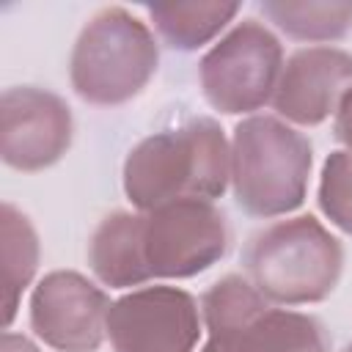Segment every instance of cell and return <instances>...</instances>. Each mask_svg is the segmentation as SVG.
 <instances>
[{"instance_id": "cell-1", "label": "cell", "mask_w": 352, "mask_h": 352, "mask_svg": "<svg viewBox=\"0 0 352 352\" xmlns=\"http://www.w3.org/2000/svg\"><path fill=\"white\" fill-rule=\"evenodd\" d=\"M231 182V146L214 118L143 138L124 160V192L140 212L176 201H214Z\"/></svg>"}, {"instance_id": "cell-2", "label": "cell", "mask_w": 352, "mask_h": 352, "mask_svg": "<svg viewBox=\"0 0 352 352\" xmlns=\"http://www.w3.org/2000/svg\"><path fill=\"white\" fill-rule=\"evenodd\" d=\"M242 261L248 280L270 302L308 305L338 286L344 248L314 214H297L253 234Z\"/></svg>"}, {"instance_id": "cell-3", "label": "cell", "mask_w": 352, "mask_h": 352, "mask_svg": "<svg viewBox=\"0 0 352 352\" xmlns=\"http://www.w3.org/2000/svg\"><path fill=\"white\" fill-rule=\"evenodd\" d=\"M314 165L311 140L275 116H250L234 126L231 187L250 217H280L302 206Z\"/></svg>"}, {"instance_id": "cell-4", "label": "cell", "mask_w": 352, "mask_h": 352, "mask_svg": "<svg viewBox=\"0 0 352 352\" xmlns=\"http://www.w3.org/2000/svg\"><path fill=\"white\" fill-rule=\"evenodd\" d=\"M157 63L160 50L148 25L121 6H107L80 30L69 80L82 102L113 107L135 99L154 77Z\"/></svg>"}, {"instance_id": "cell-5", "label": "cell", "mask_w": 352, "mask_h": 352, "mask_svg": "<svg viewBox=\"0 0 352 352\" xmlns=\"http://www.w3.org/2000/svg\"><path fill=\"white\" fill-rule=\"evenodd\" d=\"M201 316L209 330L201 352H330L316 316L275 308L242 275L212 283L201 297Z\"/></svg>"}, {"instance_id": "cell-6", "label": "cell", "mask_w": 352, "mask_h": 352, "mask_svg": "<svg viewBox=\"0 0 352 352\" xmlns=\"http://www.w3.org/2000/svg\"><path fill=\"white\" fill-rule=\"evenodd\" d=\"M283 72V44L258 19L236 22L198 63L206 102L228 116L272 102Z\"/></svg>"}, {"instance_id": "cell-7", "label": "cell", "mask_w": 352, "mask_h": 352, "mask_svg": "<svg viewBox=\"0 0 352 352\" xmlns=\"http://www.w3.org/2000/svg\"><path fill=\"white\" fill-rule=\"evenodd\" d=\"M140 258L151 278H192L231 248V226L212 201H176L140 212Z\"/></svg>"}, {"instance_id": "cell-8", "label": "cell", "mask_w": 352, "mask_h": 352, "mask_svg": "<svg viewBox=\"0 0 352 352\" xmlns=\"http://www.w3.org/2000/svg\"><path fill=\"white\" fill-rule=\"evenodd\" d=\"M107 336L116 352H192L201 338V311L184 289H135L110 305Z\"/></svg>"}, {"instance_id": "cell-9", "label": "cell", "mask_w": 352, "mask_h": 352, "mask_svg": "<svg viewBox=\"0 0 352 352\" xmlns=\"http://www.w3.org/2000/svg\"><path fill=\"white\" fill-rule=\"evenodd\" d=\"M110 297L74 270L47 272L30 294V327L58 352H96L107 336Z\"/></svg>"}, {"instance_id": "cell-10", "label": "cell", "mask_w": 352, "mask_h": 352, "mask_svg": "<svg viewBox=\"0 0 352 352\" xmlns=\"http://www.w3.org/2000/svg\"><path fill=\"white\" fill-rule=\"evenodd\" d=\"M74 121L69 104L36 85L6 88L0 96V157L6 165L33 173L55 165L72 146Z\"/></svg>"}, {"instance_id": "cell-11", "label": "cell", "mask_w": 352, "mask_h": 352, "mask_svg": "<svg viewBox=\"0 0 352 352\" xmlns=\"http://www.w3.org/2000/svg\"><path fill=\"white\" fill-rule=\"evenodd\" d=\"M352 88V52L338 47H302L283 63L272 107L286 121L316 126L338 110L341 96Z\"/></svg>"}, {"instance_id": "cell-12", "label": "cell", "mask_w": 352, "mask_h": 352, "mask_svg": "<svg viewBox=\"0 0 352 352\" xmlns=\"http://www.w3.org/2000/svg\"><path fill=\"white\" fill-rule=\"evenodd\" d=\"M140 212H110L94 228L88 242V264L110 289L140 286L148 280L140 258Z\"/></svg>"}, {"instance_id": "cell-13", "label": "cell", "mask_w": 352, "mask_h": 352, "mask_svg": "<svg viewBox=\"0 0 352 352\" xmlns=\"http://www.w3.org/2000/svg\"><path fill=\"white\" fill-rule=\"evenodd\" d=\"M146 11L168 47L192 52L209 44L239 14V3H223V0L151 3L146 6Z\"/></svg>"}, {"instance_id": "cell-14", "label": "cell", "mask_w": 352, "mask_h": 352, "mask_svg": "<svg viewBox=\"0 0 352 352\" xmlns=\"http://www.w3.org/2000/svg\"><path fill=\"white\" fill-rule=\"evenodd\" d=\"M0 236H3V327L8 330L22 292L33 283L38 270V236L33 223L14 206L3 204L0 209Z\"/></svg>"}, {"instance_id": "cell-15", "label": "cell", "mask_w": 352, "mask_h": 352, "mask_svg": "<svg viewBox=\"0 0 352 352\" xmlns=\"http://www.w3.org/2000/svg\"><path fill=\"white\" fill-rule=\"evenodd\" d=\"M261 14L300 41H336L352 30L349 0H267Z\"/></svg>"}, {"instance_id": "cell-16", "label": "cell", "mask_w": 352, "mask_h": 352, "mask_svg": "<svg viewBox=\"0 0 352 352\" xmlns=\"http://www.w3.org/2000/svg\"><path fill=\"white\" fill-rule=\"evenodd\" d=\"M319 209L344 234H352V151H330L319 179Z\"/></svg>"}, {"instance_id": "cell-17", "label": "cell", "mask_w": 352, "mask_h": 352, "mask_svg": "<svg viewBox=\"0 0 352 352\" xmlns=\"http://www.w3.org/2000/svg\"><path fill=\"white\" fill-rule=\"evenodd\" d=\"M333 135H336L338 143L346 146V151H352V88L338 102L336 121H333Z\"/></svg>"}, {"instance_id": "cell-18", "label": "cell", "mask_w": 352, "mask_h": 352, "mask_svg": "<svg viewBox=\"0 0 352 352\" xmlns=\"http://www.w3.org/2000/svg\"><path fill=\"white\" fill-rule=\"evenodd\" d=\"M0 352H41V349H38L30 338L6 330V333H3V341H0Z\"/></svg>"}, {"instance_id": "cell-19", "label": "cell", "mask_w": 352, "mask_h": 352, "mask_svg": "<svg viewBox=\"0 0 352 352\" xmlns=\"http://www.w3.org/2000/svg\"><path fill=\"white\" fill-rule=\"evenodd\" d=\"M344 352H352V344H349V346H346V349H344Z\"/></svg>"}]
</instances>
